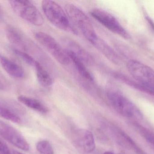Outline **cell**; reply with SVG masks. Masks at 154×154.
I'll list each match as a JSON object with an SVG mask.
<instances>
[{
  "label": "cell",
  "mask_w": 154,
  "mask_h": 154,
  "mask_svg": "<svg viewBox=\"0 0 154 154\" xmlns=\"http://www.w3.org/2000/svg\"><path fill=\"white\" fill-rule=\"evenodd\" d=\"M13 154H23L17 151H13Z\"/></svg>",
  "instance_id": "obj_27"
},
{
  "label": "cell",
  "mask_w": 154,
  "mask_h": 154,
  "mask_svg": "<svg viewBox=\"0 0 154 154\" xmlns=\"http://www.w3.org/2000/svg\"><path fill=\"white\" fill-rule=\"evenodd\" d=\"M146 19L147 21L148 22L149 24H150V26H151L152 29V30H153L154 31V24L153 22L152 21V20H151L147 15H146Z\"/></svg>",
  "instance_id": "obj_24"
},
{
  "label": "cell",
  "mask_w": 154,
  "mask_h": 154,
  "mask_svg": "<svg viewBox=\"0 0 154 154\" xmlns=\"http://www.w3.org/2000/svg\"><path fill=\"white\" fill-rule=\"evenodd\" d=\"M13 51L15 55L18 58H20L21 60L24 61L28 65L34 68L37 61L35 60L31 55H29L24 52L17 49H14Z\"/></svg>",
  "instance_id": "obj_21"
},
{
  "label": "cell",
  "mask_w": 154,
  "mask_h": 154,
  "mask_svg": "<svg viewBox=\"0 0 154 154\" xmlns=\"http://www.w3.org/2000/svg\"><path fill=\"white\" fill-rule=\"evenodd\" d=\"M105 128L109 131L117 143L124 146L129 147L139 154H144L135 143L125 133L115 126L108 124H104Z\"/></svg>",
  "instance_id": "obj_10"
},
{
  "label": "cell",
  "mask_w": 154,
  "mask_h": 154,
  "mask_svg": "<svg viewBox=\"0 0 154 154\" xmlns=\"http://www.w3.org/2000/svg\"><path fill=\"white\" fill-rule=\"evenodd\" d=\"M113 75L116 79L124 82L125 84H127L128 86L134 88L138 90L147 93L146 90L143 86H141L140 84L137 83V82H135L134 80H132L125 75L118 72H114L113 73Z\"/></svg>",
  "instance_id": "obj_19"
},
{
  "label": "cell",
  "mask_w": 154,
  "mask_h": 154,
  "mask_svg": "<svg viewBox=\"0 0 154 154\" xmlns=\"http://www.w3.org/2000/svg\"><path fill=\"white\" fill-rule=\"evenodd\" d=\"M92 17L105 28L124 39H129L131 36L118 20L108 12L101 9H93L91 11Z\"/></svg>",
  "instance_id": "obj_7"
},
{
  "label": "cell",
  "mask_w": 154,
  "mask_h": 154,
  "mask_svg": "<svg viewBox=\"0 0 154 154\" xmlns=\"http://www.w3.org/2000/svg\"><path fill=\"white\" fill-rule=\"evenodd\" d=\"M14 11L21 18L36 26H42L44 18L38 9L30 1H10Z\"/></svg>",
  "instance_id": "obj_5"
},
{
  "label": "cell",
  "mask_w": 154,
  "mask_h": 154,
  "mask_svg": "<svg viewBox=\"0 0 154 154\" xmlns=\"http://www.w3.org/2000/svg\"><path fill=\"white\" fill-rule=\"evenodd\" d=\"M18 100L29 108L42 114H46L49 112L48 108L38 99L26 96H20L18 97Z\"/></svg>",
  "instance_id": "obj_13"
},
{
  "label": "cell",
  "mask_w": 154,
  "mask_h": 154,
  "mask_svg": "<svg viewBox=\"0 0 154 154\" xmlns=\"http://www.w3.org/2000/svg\"><path fill=\"white\" fill-rule=\"evenodd\" d=\"M138 132L141 135L152 145L154 146V133L147 128L143 127L140 124H135Z\"/></svg>",
  "instance_id": "obj_22"
},
{
  "label": "cell",
  "mask_w": 154,
  "mask_h": 154,
  "mask_svg": "<svg viewBox=\"0 0 154 154\" xmlns=\"http://www.w3.org/2000/svg\"><path fill=\"white\" fill-rule=\"evenodd\" d=\"M103 154H114L113 153L111 152H106L104 153Z\"/></svg>",
  "instance_id": "obj_28"
},
{
  "label": "cell",
  "mask_w": 154,
  "mask_h": 154,
  "mask_svg": "<svg viewBox=\"0 0 154 154\" xmlns=\"http://www.w3.org/2000/svg\"><path fill=\"white\" fill-rule=\"evenodd\" d=\"M65 10L68 18L89 42L91 43L97 38L90 20L80 8L68 3L66 4Z\"/></svg>",
  "instance_id": "obj_3"
},
{
  "label": "cell",
  "mask_w": 154,
  "mask_h": 154,
  "mask_svg": "<svg viewBox=\"0 0 154 154\" xmlns=\"http://www.w3.org/2000/svg\"><path fill=\"white\" fill-rule=\"evenodd\" d=\"M66 51L70 58V60L73 61V63L75 64V67L79 74L85 79L91 82L94 81V78L93 75L88 70L85 66L84 62L81 60L72 52L68 51Z\"/></svg>",
  "instance_id": "obj_14"
},
{
  "label": "cell",
  "mask_w": 154,
  "mask_h": 154,
  "mask_svg": "<svg viewBox=\"0 0 154 154\" xmlns=\"http://www.w3.org/2000/svg\"><path fill=\"white\" fill-rule=\"evenodd\" d=\"M42 6L45 16L53 25L60 30L77 34V30L70 24L67 14L58 4L53 1L44 0Z\"/></svg>",
  "instance_id": "obj_1"
},
{
  "label": "cell",
  "mask_w": 154,
  "mask_h": 154,
  "mask_svg": "<svg viewBox=\"0 0 154 154\" xmlns=\"http://www.w3.org/2000/svg\"><path fill=\"white\" fill-rule=\"evenodd\" d=\"M0 64L5 72L12 77L20 79L24 77L22 67L2 54H0Z\"/></svg>",
  "instance_id": "obj_11"
},
{
  "label": "cell",
  "mask_w": 154,
  "mask_h": 154,
  "mask_svg": "<svg viewBox=\"0 0 154 154\" xmlns=\"http://www.w3.org/2000/svg\"><path fill=\"white\" fill-rule=\"evenodd\" d=\"M0 117L16 124L21 122L20 117L5 104L0 101Z\"/></svg>",
  "instance_id": "obj_18"
},
{
  "label": "cell",
  "mask_w": 154,
  "mask_h": 154,
  "mask_svg": "<svg viewBox=\"0 0 154 154\" xmlns=\"http://www.w3.org/2000/svg\"><path fill=\"white\" fill-rule=\"evenodd\" d=\"M6 89V86L3 82L0 80V90H4Z\"/></svg>",
  "instance_id": "obj_25"
},
{
  "label": "cell",
  "mask_w": 154,
  "mask_h": 154,
  "mask_svg": "<svg viewBox=\"0 0 154 154\" xmlns=\"http://www.w3.org/2000/svg\"><path fill=\"white\" fill-rule=\"evenodd\" d=\"M0 136L20 150H29V145L23 136L15 128L2 121H0Z\"/></svg>",
  "instance_id": "obj_9"
},
{
  "label": "cell",
  "mask_w": 154,
  "mask_h": 154,
  "mask_svg": "<svg viewBox=\"0 0 154 154\" xmlns=\"http://www.w3.org/2000/svg\"><path fill=\"white\" fill-rule=\"evenodd\" d=\"M72 143L77 150L82 154L91 153L96 147L94 135L88 129L75 130L72 135Z\"/></svg>",
  "instance_id": "obj_8"
},
{
  "label": "cell",
  "mask_w": 154,
  "mask_h": 154,
  "mask_svg": "<svg viewBox=\"0 0 154 154\" xmlns=\"http://www.w3.org/2000/svg\"><path fill=\"white\" fill-rule=\"evenodd\" d=\"M35 38L43 46L53 58L62 65H67L71 60L66 51L51 35L42 32H38Z\"/></svg>",
  "instance_id": "obj_6"
},
{
  "label": "cell",
  "mask_w": 154,
  "mask_h": 154,
  "mask_svg": "<svg viewBox=\"0 0 154 154\" xmlns=\"http://www.w3.org/2000/svg\"><path fill=\"white\" fill-rule=\"evenodd\" d=\"M34 68L36 70L37 79L42 86L48 87L52 85L53 80L52 77L39 62L37 61Z\"/></svg>",
  "instance_id": "obj_16"
},
{
  "label": "cell",
  "mask_w": 154,
  "mask_h": 154,
  "mask_svg": "<svg viewBox=\"0 0 154 154\" xmlns=\"http://www.w3.org/2000/svg\"><path fill=\"white\" fill-rule=\"evenodd\" d=\"M66 44L68 47L66 51L74 53L79 58L84 62V63L90 64L91 63L92 60L89 54L79 44L71 40H69L67 42Z\"/></svg>",
  "instance_id": "obj_15"
},
{
  "label": "cell",
  "mask_w": 154,
  "mask_h": 154,
  "mask_svg": "<svg viewBox=\"0 0 154 154\" xmlns=\"http://www.w3.org/2000/svg\"><path fill=\"white\" fill-rule=\"evenodd\" d=\"M3 14V11L2 8V6L0 5V17H2Z\"/></svg>",
  "instance_id": "obj_26"
},
{
  "label": "cell",
  "mask_w": 154,
  "mask_h": 154,
  "mask_svg": "<svg viewBox=\"0 0 154 154\" xmlns=\"http://www.w3.org/2000/svg\"><path fill=\"white\" fill-rule=\"evenodd\" d=\"M91 44L110 61L116 64H119L120 59L118 55L104 40L98 36Z\"/></svg>",
  "instance_id": "obj_12"
},
{
  "label": "cell",
  "mask_w": 154,
  "mask_h": 154,
  "mask_svg": "<svg viewBox=\"0 0 154 154\" xmlns=\"http://www.w3.org/2000/svg\"><path fill=\"white\" fill-rule=\"evenodd\" d=\"M127 68L135 80L146 90L147 93L154 96V70L141 61H128Z\"/></svg>",
  "instance_id": "obj_2"
},
{
  "label": "cell",
  "mask_w": 154,
  "mask_h": 154,
  "mask_svg": "<svg viewBox=\"0 0 154 154\" xmlns=\"http://www.w3.org/2000/svg\"><path fill=\"white\" fill-rule=\"evenodd\" d=\"M0 154H13L10 148L1 140H0Z\"/></svg>",
  "instance_id": "obj_23"
},
{
  "label": "cell",
  "mask_w": 154,
  "mask_h": 154,
  "mask_svg": "<svg viewBox=\"0 0 154 154\" xmlns=\"http://www.w3.org/2000/svg\"><path fill=\"white\" fill-rule=\"evenodd\" d=\"M5 33L8 41L12 44L22 49L25 48L21 33L17 29L11 25H9L6 27Z\"/></svg>",
  "instance_id": "obj_17"
},
{
  "label": "cell",
  "mask_w": 154,
  "mask_h": 154,
  "mask_svg": "<svg viewBox=\"0 0 154 154\" xmlns=\"http://www.w3.org/2000/svg\"><path fill=\"white\" fill-rule=\"evenodd\" d=\"M36 149L40 154H55L52 145L47 140H42L37 143Z\"/></svg>",
  "instance_id": "obj_20"
},
{
  "label": "cell",
  "mask_w": 154,
  "mask_h": 154,
  "mask_svg": "<svg viewBox=\"0 0 154 154\" xmlns=\"http://www.w3.org/2000/svg\"><path fill=\"white\" fill-rule=\"evenodd\" d=\"M106 95L114 109L121 115L137 119L143 117L141 111L135 105L118 91L109 90L107 92Z\"/></svg>",
  "instance_id": "obj_4"
}]
</instances>
